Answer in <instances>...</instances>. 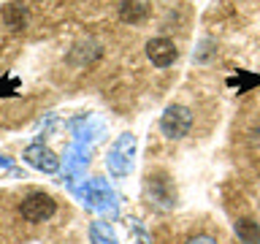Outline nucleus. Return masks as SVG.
<instances>
[{"instance_id":"obj_1","label":"nucleus","mask_w":260,"mask_h":244,"mask_svg":"<svg viewBox=\"0 0 260 244\" xmlns=\"http://www.w3.org/2000/svg\"><path fill=\"white\" fill-rule=\"evenodd\" d=\"M192 128V111L187 109V106H168L166 114L160 117V130L166 133L168 138H184L187 133H190Z\"/></svg>"},{"instance_id":"obj_2","label":"nucleus","mask_w":260,"mask_h":244,"mask_svg":"<svg viewBox=\"0 0 260 244\" xmlns=\"http://www.w3.org/2000/svg\"><path fill=\"white\" fill-rule=\"evenodd\" d=\"M19 211L27 223H44V220H49L57 211V203H54L52 195H46V193H30L27 198L22 201Z\"/></svg>"},{"instance_id":"obj_3","label":"nucleus","mask_w":260,"mask_h":244,"mask_svg":"<svg viewBox=\"0 0 260 244\" xmlns=\"http://www.w3.org/2000/svg\"><path fill=\"white\" fill-rule=\"evenodd\" d=\"M146 57H149V63L154 68H168V65L176 63V44L166 36H157V38H149L146 41Z\"/></svg>"},{"instance_id":"obj_4","label":"nucleus","mask_w":260,"mask_h":244,"mask_svg":"<svg viewBox=\"0 0 260 244\" xmlns=\"http://www.w3.org/2000/svg\"><path fill=\"white\" fill-rule=\"evenodd\" d=\"M24 158H27L30 166H36L41 171H57V166H60V160L54 158V152L46 149V146H41V144L30 146V149L24 152Z\"/></svg>"},{"instance_id":"obj_5","label":"nucleus","mask_w":260,"mask_h":244,"mask_svg":"<svg viewBox=\"0 0 260 244\" xmlns=\"http://www.w3.org/2000/svg\"><path fill=\"white\" fill-rule=\"evenodd\" d=\"M149 16V6L144 0H122L119 3V19L127 24H138Z\"/></svg>"},{"instance_id":"obj_6","label":"nucleus","mask_w":260,"mask_h":244,"mask_svg":"<svg viewBox=\"0 0 260 244\" xmlns=\"http://www.w3.org/2000/svg\"><path fill=\"white\" fill-rule=\"evenodd\" d=\"M236 236L244 241V244H260V225L255 223V220H236Z\"/></svg>"},{"instance_id":"obj_7","label":"nucleus","mask_w":260,"mask_h":244,"mask_svg":"<svg viewBox=\"0 0 260 244\" xmlns=\"http://www.w3.org/2000/svg\"><path fill=\"white\" fill-rule=\"evenodd\" d=\"M3 16H6V22L11 24L14 30H19L22 24H24V11H22V6L19 3H14V6H8L6 11H3Z\"/></svg>"},{"instance_id":"obj_8","label":"nucleus","mask_w":260,"mask_h":244,"mask_svg":"<svg viewBox=\"0 0 260 244\" xmlns=\"http://www.w3.org/2000/svg\"><path fill=\"white\" fill-rule=\"evenodd\" d=\"M184 244H217V239L209 233H198V236H192V239H187Z\"/></svg>"}]
</instances>
